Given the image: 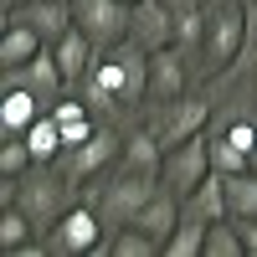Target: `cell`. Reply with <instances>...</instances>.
<instances>
[{
	"label": "cell",
	"instance_id": "19",
	"mask_svg": "<svg viewBox=\"0 0 257 257\" xmlns=\"http://www.w3.org/2000/svg\"><path fill=\"white\" fill-rule=\"evenodd\" d=\"M26 144H31V155H36V165H47V160H62V149H67V139H62V128H57V118H52V108L41 113L31 128H26Z\"/></svg>",
	"mask_w": 257,
	"mask_h": 257
},
{
	"label": "cell",
	"instance_id": "24",
	"mask_svg": "<svg viewBox=\"0 0 257 257\" xmlns=\"http://www.w3.org/2000/svg\"><path fill=\"white\" fill-rule=\"evenodd\" d=\"M201 252H206V226L190 221V216H180L175 237L165 242V257H201Z\"/></svg>",
	"mask_w": 257,
	"mask_h": 257
},
{
	"label": "cell",
	"instance_id": "28",
	"mask_svg": "<svg viewBox=\"0 0 257 257\" xmlns=\"http://www.w3.org/2000/svg\"><path fill=\"white\" fill-rule=\"evenodd\" d=\"M21 6H26V0H6V16H11V11H21Z\"/></svg>",
	"mask_w": 257,
	"mask_h": 257
},
{
	"label": "cell",
	"instance_id": "3",
	"mask_svg": "<svg viewBox=\"0 0 257 257\" xmlns=\"http://www.w3.org/2000/svg\"><path fill=\"white\" fill-rule=\"evenodd\" d=\"M165 185V175H149V170H134V165H113V175L98 185V196H93V206H98V216L108 221V231H118V226H128L134 221V211L155 196V190Z\"/></svg>",
	"mask_w": 257,
	"mask_h": 257
},
{
	"label": "cell",
	"instance_id": "9",
	"mask_svg": "<svg viewBox=\"0 0 257 257\" xmlns=\"http://www.w3.org/2000/svg\"><path fill=\"white\" fill-rule=\"evenodd\" d=\"M206 118H211V103H201V98H175V103H160L155 108V134H160V144L170 149V144H180V139H190V134H206Z\"/></svg>",
	"mask_w": 257,
	"mask_h": 257
},
{
	"label": "cell",
	"instance_id": "21",
	"mask_svg": "<svg viewBox=\"0 0 257 257\" xmlns=\"http://www.w3.org/2000/svg\"><path fill=\"white\" fill-rule=\"evenodd\" d=\"M52 118H57V128H62V139H67V149H72V144H88V139L98 134V123L88 118V103H57Z\"/></svg>",
	"mask_w": 257,
	"mask_h": 257
},
{
	"label": "cell",
	"instance_id": "6",
	"mask_svg": "<svg viewBox=\"0 0 257 257\" xmlns=\"http://www.w3.org/2000/svg\"><path fill=\"white\" fill-rule=\"evenodd\" d=\"M211 170H216V160H211V134H190L180 144H170L165 149V185L175 190V196H185V190H196Z\"/></svg>",
	"mask_w": 257,
	"mask_h": 257
},
{
	"label": "cell",
	"instance_id": "22",
	"mask_svg": "<svg viewBox=\"0 0 257 257\" xmlns=\"http://www.w3.org/2000/svg\"><path fill=\"white\" fill-rule=\"evenodd\" d=\"M242 252H247V247H242V231H237L231 216H221V221L206 226V252H201V257H242Z\"/></svg>",
	"mask_w": 257,
	"mask_h": 257
},
{
	"label": "cell",
	"instance_id": "16",
	"mask_svg": "<svg viewBox=\"0 0 257 257\" xmlns=\"http://www.w3.org/2000/svg\"><path fill=\"white\" fill-rule=\"evenodd\" d=\"M6 21H26V26H36V31H41V41L52 47V41L72 26V0H26V6L11 11Z\"/></svg>",
	"mask_w": 257,
	"mask_h": 257
},
{
	"label": "cell",
	"instance_id": "26",
	"mask_svg": "<svg viewBox=\"0 0 257 257\" xmlns=\"http://www.w3.org/2000/svg\"><path fill=\"white\" fill-rule=\"evenodd\" d=\"M237 231H242V247H247V257H257V216H242V221H237Z\"/></svg>",
	"mask_w": 257,
	"mask_h": 257
},
{
	"label": "cell",
	"instance_id": "4",
	"mask_svg": "<svg viewBox=\"0 0 257 257\" xmlns=\"http://www.w3.org/2000/svg\"><path fill=\"white\" fill-rule=\"evenodd\" d=\"M247 31H252V16H247L242 0H216V6L206 11V41H201L206 72L231 67V62L247 52Z\"/></svg>",
	"mask_w": 257,
	"mask_h": 257
},
{
	"label": "cell",
	"instance_id": "7",
	"mask_svg": "<svg viewBox=\"0 0 257 257\" xmlns=\"http://www.w3.org/2000/svg\"><path fill=\"white\" fill-rule=\"evenodd\" d=\"M128 21H134V6H123V0H72V26H82L103 52L128 41Z\"/></svg>",
	"mask_w": 257,
	"mask_h": 257
},
{
	"label": "cell",
	"instance_id": "12",
	"mask_svg": "<svg viewBox=\"0 0 257 257\" xmlns=\"http://www.w3.org/2000/svg\"><path fill=\"white\" fill-rule=\"evenodd\" d=\"M128 226L149 231V237L160 242V252H165V242L175 237V226H180V196H175L170 185H160L155 196H149V201H144V206L134 211V221H128Z\"/></svg>",
	"mask_w": 257,
	"mask_h": 257
},
{
	"label": "cell",
	"instance_id": "25",
	"mask_svg": "<svg viewBox=\"0 0 257 257\" xmlns=\"http://www.w3.org/2000/svg\"><path fill=\"white\" fill-rule=\"evenodd\" d=\"M31 165H36V155H31L26 134H6V149H0V175H6V180H21Z\"/></svg>",
	"mask_w": 257,
	"mask_h": 257
},
{
	"label": "cell",
	"instance_id": "14",
	"mask_svg": "<svg viewBox=\"0 0 257 257\" xmlns=\"http://www.w3.org/2000/svg\"><path fill=\"white\" fill-rule=\"evenodd\" d=\"M6 82H26V88L47 103V108H57V93L67 88V77H62V67H57V57H52V47H41L26 67H16V72H6Z\"/></svg>",
	"mask_w": 257,
	"mask_h": 257
},
{
	"label": "cell",
	"instance_id": "29",
	"mask_svg": "<svg viewBox=\"0 0 257 257\" xmlns=\"http://www.w3.org/2000/svg\"><path fill=\"white\" fill-rule=\"evenodd\" d=\"M252 170H257V149H252Z\"/></svg>",
	"mask_w": 257,
	"mask_h": 257
},
{
	"label": "cell",
	"instance_id": "23",
	"mask_svg": "<svg viewBox=\"0 0 257 257\" xmlns=\"http://www.w3.org/2000/svg\"><path fill=\"white\" fill-rule=\"evenodd\" d=\"M206 41V11L201 6H175V47L190 52Z\"/></svg>",
	"mask_w": 257,
	"mask_h": 257
},
{
	"label": "cell",
	"instance_id": "11",
	"mask_svg": "<svg viewBox=\"0 0 257 257\" xmlns=\"http://www.w3.org/2000/svg\"><path fill=\"white\" fill-rule=\"evenodd\" d=\"M185 98V57L180 47H160V52H149V98L144 103H175Z\"/></svg>",
	"mask_w": 257,
	"mask_h": 257
},
{
	"label": "cell",
	"instance_id": "18",
	"mask_svg": "<svg viewBox=\"0 0 257 257\" xmlns=\"http://www.w3.org/2000/svg\"><path fill=\"white\" fill-rule=\"evenodd\" d=\"M47 47L41 41L36 26H26V21H6V36H0V72H16V67H26V62Z\"/></svg>",
	"mask_w": 257,
	"mask_h": 257
},
{
	"label": "cell",
	"instance_id": "17",
	"mask_svg": "<svg viewBox=\"0 0 257 257\" xmlns=\"http://www.w3.org/2000/svg\"><path fill=\"white\" fill-rule=\"evenodd\" d=\"M41 113H47V103H41L26 82H6V98H0V128H6V134H26Z\"/></svg>",
	"mask_w": 257,
	"mask_h": 257
},
{
	"label": "cell",
	"instance_id": "30",
	"mask_svg": "<svg viewBox=\"0 0 257 257\" xmlns=\"http://www.w3.org/2000/svg\"><path fill=\"white\" fill-rule=\"evenodd\" d=\"M123 6H139V0H123Z\"/></svg>",
	"mask_w": 257,
	"mask_h": 257
},
{
	"label": "cell",
	"instance_id": "5",
	"mask_svg": "<svg viewBox=\"0 0 257 257\" xmlns=\"http://www.w3.org/2000/svg\"><path fill=\"white\" fill-rule=\"evenodd\" d=\"M103 237H108V221L98 216V206H93V201H72V206L52 221L47 252H52V257H88V252L103 247Z\"/></svg>",
	"mask_w": 257,
	"mask_h": 257
},
{
	"label": "cell",
	"instance_id": "13",
	"mask_svg": "<svg viewBox=\"0 0 257 257\" xmlns=\"http://www.w3.org/2000/svg\"><path fill=\"white\" fill-rule=\"evenodd\" d=\"M252 149H257V128L252 123H231V128H221L211 139V160H216L221 175H242V170H252Z\"/></svg>",
	"mask_w": 257,
	"mask_h": 257
},
{
	"label": "cell",
	"instance_id": "8",
	"mask_svg": "<svg viewBox=\"0 0 257 257\" xmlns=\"http://www.w3.org/2000/svg\"><path fill=\"white\" fill-rule=\"evenodd\" d=\"M118 155H123V139L113 134V128H98V134L88 139V144H72V149H62V170L82 185V180H93V175H103L108 165H118Z\"/></svg>",
	"mask_w": 257,
	"mask_h": 257
},
{
	"label": "cell",
	"instance_id": "27",
	"mask_svg": "<svg viewBox=\"0 0 257 257\" xmlns=\"http://www.w3.org/2000/svg\"><path fill=\"white\" fill-rule=\"evenodd\" d=\"M247 47H257V11H252V31H247Z\"/></svg>",
	"mask_w": 257,
	"mask_h": 257
},
{
	"label": "cell",
	"instance_id": "15",
	"mask_svg": "<svg viewBox=\"0 0 257 257\" xmlns=\"http://www.w3.org/2000/svg\"><path fill=\"white\" fill-rule=\"evenodd\" d=\"M93 36L82 31V26H67L57 41H52V57H57V67H62V77H67V88L72 82H88V72H93Z\"/></svg>",
	"mask_w": 257,
	"mask_h": 257
},
{
	"label": "cell",
	"instance_id": "2",
	"mask_svg": "<svg viewBox=\"0 0 257 257\" xmlns=\"http://www.w3.org/2000/svg\"><path fill=\"white\" fill-rule=\"evenodd\" d=\"M77 201V180L62 170V160H47V165H31L21 180H6V206H21L26 216L36 221V231L47 237L52 221L62 216Z\"/></svg>",
	"mask_w": 257,
	"mask_h": 257
},
{
	"label": "cell",
	"instance_id": "1",
	"mask_svg": "<svg viewBox=\"0 0 257 257\" xmlns=\"http://www.w3.org/2000/svg\"><path fill=\"white\" fill-rule=\"evenodd\" d=\"M82 88H88V103H98V108H134L149 98V52L134 36L118 41V47H108L103 62H93Z\"/></svg>",
	"mask_w": 257,
	"mask_h": 257
},
{
	"label": "cell",
	"instance_id": "20",
	"mask_svg": "<svg viewBox=\"0 0 257 257\" xmlns=\"http://www.w3.org/2000/svg\"><path fill=\"white\" fill-rule=\"evenodd\" d=\"M98 252H108V257H155L160 242L149 237V231H139V226H118V231H108V237H103Z\"/></svg>",
	"mask_w": 257,
	"mask_h": 257
},
{
	"label": "cell",
	"instance_id": "10",
	"mask_svg": "<svg viewBox=\"0 0 257 257\" xmlns=\"http://www.w3.org/2000/svg\"><path fill=\"white\" fill-rule=\"evenodd\" d=\"M128 36H134L144 52L175 47V6H170V0H139L134 21H128Z\"/></svg>",
	"mask_w": 257,
	"mask_h": 257
}]
</instances>
